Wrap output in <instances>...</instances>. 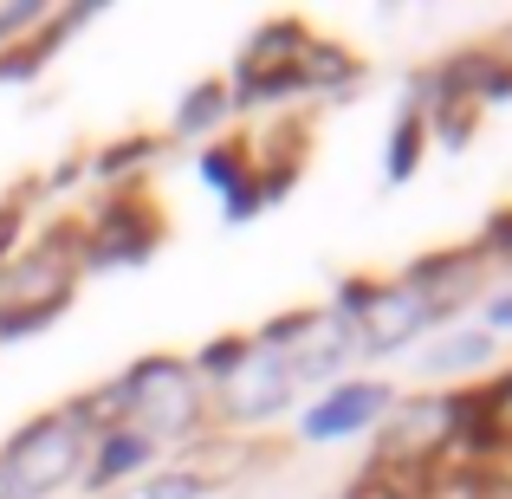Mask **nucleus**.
<instances>
[{
    "label": "nucleus",
    "mask_w": 512,
    "mask_h": 499,
    "mask_svg": "<svg viewBox=\"0 0 512 499\" xmlns=\"http://www.w3.org/2000/svg\"><path fill=\"white\" fill-rule=\"evenodd\" d=\"M7 234H13V221H0V240H7Z\"/></svg>",
    "instance_id": "3"
},
{
    "label": "nucleus",
    "mask_w": 512,
    "mask_h": 499,
    "mask_svg": "<svg viewBox=\"0 0 512 499\" xmlns=\"http://www.w3.org/2000/svg\"><path fill=\"white\" fill-rule=\"evenodd\" d=\"M370 409H383V389H350V396H338L312 428H318V435H344V428L357 422V415H370Z\"/></svg>",
    "instance_id": "1"
},
{
    "label": "nucleus",
    "mask_w": 512,
    "mask_h": 499,
    "mask_svg": "<svg viewBox=\"0 0 512 499\" xmlns=\"http://www.w3.org/2000/svg\"><path fill=\"white\" fill-rule=\"evenodd\" d=\"M137 454H143V441H130V435H117V441H111V448H104V454H98V480H111V474H117V467H130V461H137Z\"/></svg>",
    "instance_id": "2"
}]
</instances>
